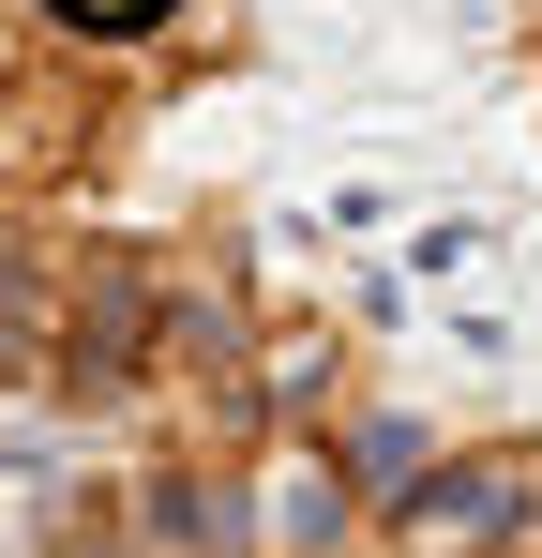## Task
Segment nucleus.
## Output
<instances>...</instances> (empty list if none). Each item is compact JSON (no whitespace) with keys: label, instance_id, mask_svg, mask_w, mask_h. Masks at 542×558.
<instances>
[{"label":"nucleus","instance_id":"obj_1","mask_svg":"<svg viewBox=\"0 0 542 558\" xmlns=\"http://www.w3.org/2000/svg\"><path fill=\"white\" fill-rule=\"evenodd\" d=\"M61 15H90V31H121V15H151V0H61Z\"/></svg>","mask_w":542,"mask_h":558}]
</instances>
